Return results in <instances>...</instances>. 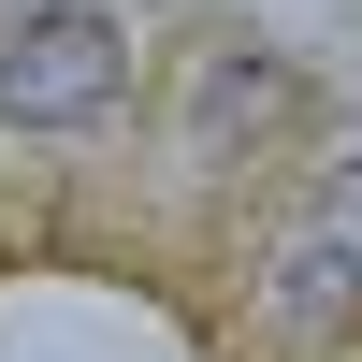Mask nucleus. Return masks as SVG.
I'll return each mask as SVG.
<instances>
[{"label":"nucleus","mask_w":362,"mask_h":362,"mask_svg":"<svg viewBox=\"0 0 362 362\" xmlns=\"http://www.w3.org/2000/svg\"><path fill=\"white\" fill-rule=\"evenodd\" d=\"M116 73H131V29L87 15V0H58V15H29L0 44V116H102Z\"/></svg>","instance_id":"f257e3e1"},{"label":"nucleus","mask_w":362,"mask_h":362,"mask_svg":"<svg viewBox=\"0 0 362 362\" xmlns=\"http://www.w3.org/2000/svg\"><path fill=\"white\" fill-rule=\"evenodd\" d=\"M348 232H362V174H334V189H319V232L276 261V305H290V319H319V305L348 290Z\"/></svg>","instance_id":"f03ea898"}]
</instances>
